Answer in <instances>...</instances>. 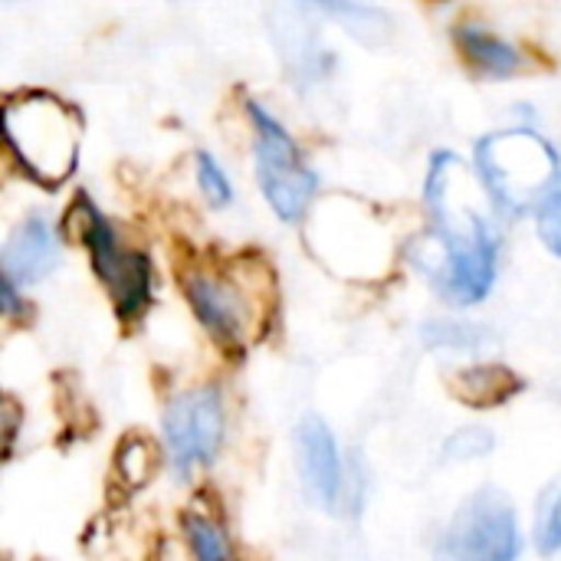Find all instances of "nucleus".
<instances>
[{"label": "nucleus", "instance_id": "obj_16", "mask_svg": "<svg viewBox=\"0 0 561 561\" xmlns=\"http://www.w3.org/2000/svg\"><path fill=\"white\" fill-rule=\"evenodd\" d=\"M115 467H118V473L125 477L128 486L148 483V477H151V470H154V450H151V444L141 440V437H128V440L122 444V450H118Z\"/></svg>", "mask_w": 561, "mask_h": 561}, {"label": "nucleus", "instance_id": "obj_12", "mask_svg": "<svg viewBox=\"0 0 561 561\" xmlns=\"http://www.w3.org/2000/svg\"><path fill=\"white\" fill-rule=\"evenodd\" d=\"M457 39H460V49L467 53V59L486 76L503 79V76H513L523 66L519 49L510 46L506 39H500L496 33H486V30H477V26H460Z\"/></svg>", "mask_w": 561, "mask_h": 561}, {"label": "nucleus", "instance_id": "obj_3", "mask_svg": "<svg viewBox=\"0 0 561 561\" xmlns=\"http://www.w3.org/2000/svg\"><path fill=\"white\" fill-rule=\"evenodd\" d=\"M79 115L62 99L49 92H23L3 108L7 141L23 164V171L43 184H62L79 158Z\"/></svg>", "mask_w": 561, "mask_h": 561}, {"label": "nucleus", "instance_id": "obj_13", "mask_svg": "<svg viewBox=\"0 0 561 561\" xmlns=\"http://www.w3.org/2000/svg\"><path fill=\"white\" fill-rule=\"evenodd\" d=\"M319 10L329 13V16H339V20L345 23V30H348L355 39L368 43V46H381V43L388 39V33H391V20H388V13L378 10V7H362V3H325V7H319Z\"/></svg>", "mask_w": 561, "mask_h": 561}, {"label": "nucleus", "instance_id": "obj_5", "mask_svg": "<svg viewBox=\"0 0 561 561\" xmlns=\"http://www.w3.org/2000/svg\"><path fill=\"white\" fill-rule=\"evenodd\" d=\"M250 118L256 128V181L279 220H299L316 197V171L299 158L289 131L256 102H250Z\"/></svg>", "mask_w": 561, "mask_h": 561}, {"label": "nucleus", "instance_id": "obj_14", "mask_svg": "<svg viewBox=\"0 0 561 561\" xmlns=\"http://www.w3.org/2000/svg\"><path fill=\"white\" fill-rule=\"evenodd\" d=\"M421 335L431 348H460V352L483 348L493 339L490 329L473 322H454V319H434L421 329Z\"/></svg>", "mask_w": 561, "mask_h": 561}, {"label": "nucleus", "instance_id": "obj_6", "mask_svg": "<svg viewBox=\"0 0 561 561\" xmlns=\"http://www.w3.org/2000/svg\"><path fill=\"white\" fill-rule=\"evenodd\" d=\"M519 546L510 500L496 490H483L457 510L434 549V561H516Z\"/></svg>", "mask_w": 561, "mask_h": 561}, {"label": "nucleus", "instance_id": "obj_9", "mask_svg": "<svg viewBox=\"0 0 561 561\" xmlns=\"http://www.w3.org/2000/svg\"><path fill=\"white\" fill-rule=\"evenodd\" d=\"M296 463L306 496L325 510H342L339 500H345V470L325 421L306 417L296 427Z\"/></svg>", "mask_w": 561, "mask_h": 561}, {"label": "nucleus", "instance_id": "obj_11", "mask_svg": "<svg viewBox=\"0 0 561 561\" xmlns=\"http://www.w3.org/2000/svg\"><path fill=\"white\" fill-rule=\"evenodd\" d=\"M519 378L503 368V365H477V368H460L454 378H450V388L454 394L463 401V404H473V408H493L500 401H506L513 391H519Z\"/></svg>", "mask_w": 561, "mask_h": 561}, {"label": "nucleus", "instance_id": "obj_10", "mask_svg": "<svg viewBox=\"0 0 561 561\" xmlns=\"http://www.w3.org/2000/svg\"><path fill=\"white\" fill-rule=\"evenodd\" d=\"M56 263H59V243L49 224L39 214L20 220V227L10 233L3 247V279L13 286L39 283L56 270Z\"/></svg>", "mask_w": 561, "mask_h": 561}, {"label": "nucleus", "instance_id": "obj_19", "mask_svg": "<svg viewBox=\"0 0 561 561\" xmlns=\"http://www.w3.org/2000/svg\"><path fill=\"white\" fill-rule=\"evenodd\" d=\"M536 546L542 556H552L561 549V490L549 493L542 510H539V523H536Z\"/></svg>", "mask_w": 561, "mask_h": 561}, {"label": "nucleus", "instance_id": "obj_18", "mask_svg": "<svg viewBox=\"0 0 561 561\" xmlns=\"http://www.w3.org/2000/svg\"><path fill=\"white\" fill-rule=\"evenodd\" d=\"M197 184H201L204 197L210 201V207H227L233 201V187H230L227 174L220 171V164L207 151L197 154Z\"/></svg>", "mask_w": 561, "mask_h": 561}, {"label": "nucleus", "instance_id": "obj_7", "mask_svg": "<svg viewBox=\"0 0 561 561\" xmlns=\"http://www.w3.org/2000/svg\"><path fill=\"white\" fill-rule=\"evenodd\" d=\"M181 283L204 329L224 345H250L260 335V302L243 279L214 270H191L187 276H181Z\"/></svg>", "mask_w": 561, "mask_h": 561}, {"label": "nucleus", "instance_id": "obj_4", "mask_svg": "<svg viewBox=\"0 0 561 561\" xmlns=\"http://www.w3.org/2000/svg\"><path fill=\"white\" fill-rule=\"evenodd\" d=\"M69 230L76 240H82L92 253V266L99 279L105 283L115 309L122 319L141 316L148 296H151V266L141 253H131L118 243L112 227L102 220V214L89 204V197H79L69 210Z\"/></svg>", "mask_w": 561, "mask_h": 561}, {"label": "nucleus", "instance_id": "obj_1", "mask_svg": "<svg viewBox=\"0 0 561 561\" xmlns=\"http://www.w3.org/2000/svg\"><path fill=\"white\" fill-rule=\"evenodd\" d=\"M463 184V161L444 151L434 154L427 174V204L434 210L440 256L434 266H427V273L450 302L473 306L486 299L496 279V237Z\"/></svg>", "mask_w": 561, "mask_h": 561}, {"label": "nucleus", "instance_id": "obj_8", "mask_svg": "<svg viewBox=\"0 0 561 561\" xmlns=\"http://www.w3.org/2000/svg\"><path fill=\"white\" fill-rule=\"evenodd\" d=\"M164 437L178 473H191L217 457L224 440V404L214 388L178 394L164 411Z\"/></svg>", "mask_w": 561, "mask_h": 561}, {"label": "nucleus", "instance_id": "obj_17", "mask_svg": "<svg viewBox=\"0 0 561 561\" xmlns=\"http://www.w3.org/2000/svg\"><path fill=\"white\" fill-rule=\"evenodd\" d=\"M496 447V437L486 431V427H463L457 434L447 437L444 444V457L460 463V460H477V457H486L490 450Z\"/></svg>", "mask_w": 561, "mask_h": 561}, {"label": "nucleus", "instance_id": "obj_15", "mask_svg": "<svg viewBox=\"0 0 561 561\" xmlns=\"http://www.w3.org/2000/svg\"><path fill=\"white\" fill-rule=\"evenodd\" d=\"M184 533H187L191 552H194L197 561H230V542H227L224 529L214 519L187 513L184 516Z\"/></svg>", "mask_w": 561, "mask_h": 561}, {"label": "nucleus", "instance_id": "obj_20", "mask_svg": "<svg viewBox=\"0 0 561 561\" xmlns=\"http://www.w3.org/2000/svg\"><path fill=\"white\" fill-rule=\"evenodd\" d=\"M539 237L556 256H561V197L539 214Z\"/></svg>", "mask_w": 561, "mask_h": 561}, {"label": "nucleus", "instance_id": "obj_2", "mask_svg": "<svg viewBox=\"0 0 561 561\" xmlns=\"http://www.w3.org/2000/svg\"><path fill=\"white\" fill-rule=\"evenodd\" d=\"M477 171L496 207L542 214L561 197L559 151L533 128H506L480 138Z\"/></svg>", "mask_w": 561, "mask_h": 561}]
</instances>
